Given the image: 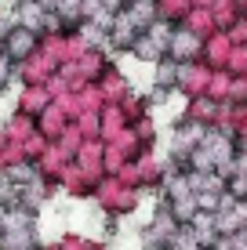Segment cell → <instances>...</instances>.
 I'll return each instance as SVG.
<instances>
[{
	"label": "cell",
	"mask_w": 247,
	"mask_h": 250,
	"mask_svg": "<svg viewBox=\"0 0 247 250\" xmlns=\"http://www.w3.org/2000/svg\"><path fill=\"white\" fill-rule=\"evenodd\" d=\"M33 44H37V37H33V29H25V25L7 33V55L11 58H25L33 51Z\"/></svg>",
	"instance_id": "1"
},
{
	"label": "cell",
	"mask_w": 247,
	"mask_h": 250,
	"mask_svg": "<svg viewBox=\"0 0 247 250\" xmlns=\"http://www.w3.org/2000/svg\"><path fill=\"white\" fill-rule=\"evenodd\" d=\"M127 19L135 22V29H149V22H153V0H135V4L127 7Z\"/></svg>",
	"instance_id": "2"
},
{
	"label": "cell",
	"mask_w": 247,
	"mask_h": 250,
	"mask_svg": "<svg viewBox=\"0 0 247 250\" xmlns=\"http://www.w3.org/2000/svg\"><path fill=\"white\" fill-rule=\"evenodd\" d=\"M19 19H22L25 29H37L40 19H44V4H40V0H25V4L19 7Z\"/></svg>",
	"instance_id": "3"
},
{
	"label": "cell",
	"mask_w": 247,
	"mask_h": 250,
	"mask_svg": "<svg viewBox=\"0 0 247 250\" xmlns=\"http://www.w3.org/2000/svg\"><path fill=\"white\" fill-rule=\"evenodd\" d=\"M160 83H164V87H171V83H175V65L171 62L160 65Z\"/></svg>",
	"instance_id": "4"
},
{
	"label": "cell",
	"mask_w": 247,
	"mask_h": 250,
	"mask_svg": "<svg viewBox=\"0 0 247 250\" xmlns=\"http://www.w3.org/2000/svg\"><path fill=\"white\" fill-rule=\"evenodd\" d=\"M7 73H11V65H7V55H0V83H7Z\"/></svg>",
	"instance_id": "5"
},
{
	"label": "cell",
	"mask_w": 247,
	"mask_h": 250,
	"mask_svg": "<svg viewBox=\"0 0 247 250\" xmlns=\"http://www.w3.org/2000/svg\"><path fill=\"white\" fill-rule=\"evenodd\" d=\"M40 4H44V7H58L62 0H40Z\"/></svg>",
	"instance_id": "6"
},
{
	"label": "cell",
	"mask_w": 247,
	"mask_h": 250,
	"mask_svg": "<svg viewBox=\"0 0 247 250\" xmlns=\"http://www.w3.org/2000/svg\"><path fill=\"white\" fill-rule=\"evenodd\" d=\"M7 218V203H0V221H4Z\"/></svg>",
	"instance_id": "7"
}]
</instances>
